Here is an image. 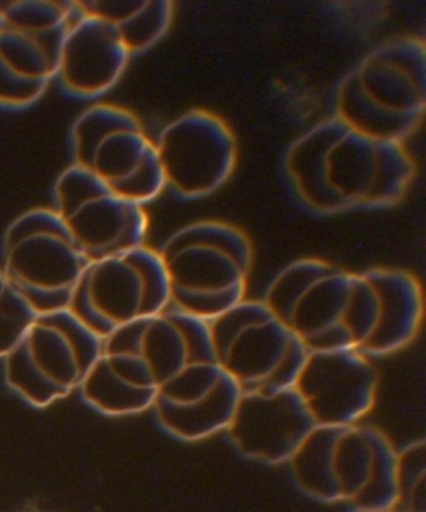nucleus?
<instances>
[{"instance_id": "obj_15", "label": "nucleus", "mask_w": 426, "mask_h": 512, "mask_svg": "<svg viewBox=\"0 0 426 512\" xmlns=\"http://www.w3.org/2000/svg\"><path fill=\"white\" fill-rule=\"evenodd\" d=\"M243 390L225 373L204 398L189 404H177L157 398L153 409L159 423L170 434L188 441L208 439L229 428Z\"/></svg>"}, {"instance_id": "obj_1", "label": "nucleus", "mask_w": 426, "mask_h": 512, "mask_svg": "<svg viewBox=\"0 0 426 512\" xmlns=\"http://www.w3.org/2000/svg\"><path fill=\"white\" fill-rule=\"evenodd\" d=\"M285 172L305 207L319 214L398 204L415 177L403 143L375 139L333 117L290 145Z\"/></svg>"}, {"instance_id": "obj_10", "label": "nucleus", "mask_w": 426, "mask_h": 512, "mask_svg": "<svg viewBox=\"0 0 426 512\" xmlns=\"http://www.w3.org/2000/svg\"><path fill=\"white\" fill-rule=\"evenodd\" d=\"M378 376L358 349L310 353L295 390L318 425L348 428L373 409Z\"/></svg>"}, {"instance_id": "obj_22", "label": "nucleus", "mask_w": 426, "mask_h": 512, "mask_svg": "<svg viewBox=\"0 0 426 512\" xmlns=\"http://www.w3.org/2000/svg\"><path fill=\"white\" fill-rule=\"evenodd\" d=\"M334 265L320 259L294 261L274 279L269 286L264 304L273 318L288 324L295 306L320 278L327 275Z\"/></svg>"}, {"instance_id": "obj_29", "label": "nucleus", "mask_w": 426, "mask_h": 512, "mask_svg": "<svg viewBox=\"0 0 426 512\" xmlns=\"http://www.w3.org/2000/svg\"><path fill=\"white\" fill-rule=\"evenodd\" d=\"M309 350L297 335H290L287 348L280 356L278 363L257 388L250 391L274 394L297 388L305 364L309 358Z\"/></svg>"}, {"instance_id": "obj_20", "label": "nucleus", "mask_w": 426, "mask_h": 512, "mask_svg": "<svg viewBox=\"0 0 426 512\" xmlns=\"http://www.w3.org/2000/svg\"><path fill=\"white\" fill-rule=\"evenodd\" d=\"M85 403L104 415L127 416L153 408L157 391L130 388L115 379L95 361L84 383L80 386Z\"/></svg>"}, {"instance_id": "obj_17", "label": "nucleus", "mask_w": 426, "mask_h": 512, "mask_svg": "<svg viewBox=\"0 0 426 512\" xmlns=\"http://www.w3.org/2000/svg\"><path fill=\"white\" fill-rule=\"evenodd\" d=\"M290 335L292 331L282 321L275 318L263 321L234 341L220 366L243 391L254 390L278 363Z\"/></svg>"}, {"instance_id": "obj_31", "label": "nucleus", "mask_w": 426, "mask_h": 512, "mask_svg": "<svg viewBox=\"0 0 426 512\" xmlns=\"http://www.w3.org/2000/svg\"><path fill=\"white\" fill-rule=\"evenodd\" d=\"M426 455L424 441L414 443L398 454L399 501L415 486L425 481Z\"/></svg>"}, {"instance_id": "obj_19", "label": "nucleus", "mask_w": 426, "mask_h": 512, "mask_svg": "<svg viewBox=\"0 0 426 512\" xmlns=\"http://www.w3.org/2000/svg\"><path fill=\"white\" fill-rule=\"evenodd\" d=\"M343 429L338 426H315L289 460L295 480L305 491L319 499H342L334 474V449Z\"/></svg>"}, {"instance_id": "obj_13", "label": "nucleus", "mask_w": 426, "mask_h": 512, "mask_svg": "<svg viewBox=\"0 0 426 512\" xmlns=\"http://www.w3.org/2000/svg\"><path fill=\"white\" fill-rule=\"evenodd\" d=\"M130 57L113 25L77 12L65 34L55 78L72 97L98 98L118 84Z\"/></svg>"}, {"instance_id": "obj_30", "label": "nucleus", "mask_w": 426, "mask_h": 512, "mask_svg": "<svg viewBox=\"0 0 426 512\" xmlns=\"http://www.w3.org/2000/svg\"><path fill=\"white\" fill-rule=\"evenodd\" d=\"M165 311L183 336L189 363H218L210 321L185 313L172 305Z\"/></svg>"}, {"instance_id": "obj_24", "label": "nucleus", "mask_w": 426, "mask_h": 512, "mask_svg": "<svg viewBox=\"0 0 426 512\" xmlns=\"http://www.w3.org/2000/svg\"><path fill=\"white\" fill-rule=\"evenodd\" d=\"M379 304L373 286L363 274H354L342 323L352 336L355 348H363L378 323Z\"/></svg>"}, {"instance_id": "obj_32", "label": "nucleus", "mask_w": 426, "mask_h": 512, "mask_svg": "<svg viewBox=\"0 0 426 512\" xmlns=\"http://www.w3.org/2000/svg\"><path fill=\"white\" fill-rule=\"evenodd\" d=\"M302 340L309 353H334V351L357 349L342 320L325 326Z\"/></svg>"}, {"instance_id": "obj_9", "label": "nucleus", "mask_w": 426, "mask_h": 512, "mask_svg": "<svg viewBox=\"0 0 426 512\" xmlns=\"http://www.w3.org/2000/svg\"><path fill=\"white\" fill-rule=\"evenodd\" d=\"M158 253L172 290H224L245 285L253 263L248 235L217 220L177 230Z\"/></svg>"}, {"instance_id": "obj_27", "label": "nucleus", "mask_w": 426, "mask_h": 512, "mask_svg": "<svg viewBox=\"0 0 426 512\" xmlns=\"http://www.w3.org/2000/svg\"><path fill=\"white\" fill-rule=\"evenodd\" d=\"M37 315L0 268V359L14 348Z\"/></svg>"}, {"instance_id": "obj_5", "label": "nucleus", "mask_w": 426, "mask_h": 512, "mask_svg": "<svg viewBox=\"0 0 426 512\" xmlns=\"http://www.w3.org/2000/svg\"><path fill=\"white\" fill-rule=\"evenodd\" d=\"M2 268L9 283L37 314L69 308L90 263L57 212L34 208L5 230Z\"/></svg>"}, {"instance_id": "obj_18", "label": "nucleus", "mask_w": 426, "mask_h": 512, "mask_svg": "<svg viewBox=\"0 0 426 512\" xmlns=\"http://www.w3.org/2000/svg\"><path fill=\"white\" fill-rule=\"evenodd\" d=\"M353 279V273L334 266L295 306L287 324L289 330L298 338L304 339L315 331L342 320Z\"/></svg>"}, {"instance_id": "obj_2", "label": "nucleus", "mask_w": 426, "mask_h": 512, "mask_svg": "<svg viewBox=\"0 0 426 512\" xmlns=\"http://www.w3.org/2000/svg\"><path fill=\"white\" fill-rule=\"evenodd\" d=\"M425 105V44L399 38L380 45L347 75L335 117L369 137L404 144L422 123Z\"/></svg>"}, {"instance_id": "obj_6", "label": "nucleus", "mask_w": 426, "mask_h": 512, "mask_svg": "<svg viewBox=\"0 0 426 512\" xmlns=\"http://www.w3.org/2000/svg\"><path fill=\"white\" fill-rule=\"evenodd\" d=\"M172 285L157 250L143 247L90 261L68 310L100 339L115 330L164 313Z\"/></svg>"}, {"instance_id": "obj_7", "label": "nucleus", "mask_w": 426, "mask_h": 512, "mask_svg": "<svg viewBox=\"0 0 426 512\" xmlns=\"http://www.w3.org/2000/svg\"><path fill=\"white\" fill-rule=\"evenodd\" d=\"M55 212L89 261L143 247L149 218L94 175L70 165L54 185Z\"/></svg>"}, {"instance_id": "obj_23", "label": "nucleus", "mask_w": 426, "mask_h": 512, "mask_svg": "<svg viewBox=\"0 0 426 512\" xmlns=\"http://www.w3.org/2000/svg\"><path fill=\"white\" fill-rule=\"evenodd\" d=\"M372 460V445L365 428H344L334 449V474L340 498L353 500L358 495L367 483Z\"/></svg>"}, {"instance_id": "obj_26", "label": "nucleus", "mask_w": 426, "mask_h": 512, "mask_svg": "<svg viewBox=\"0 0 426 512\" xmlns=\"http://www.w3.org/2000/svg\"><path fill=\"white\" fill-rule=\"evenodd\" d=\"M272 318L273 315L264 301L260 303V301L244 299L217 319L210 321L218 364L222 363L230 346L245 330Z\"/></svg>"}, {"instance_id": "obj_21", "label": "nucleus", "mask_w": 426, "mask_h": 512, "mask_svg": "<svg viewBox=\"0 0 426 512\" xmlns=\"http://www.w3.org/2000/svg\"><path fill=\"white\" fill-rule=\"evenodd\" d=\"M373 460L367 483L353 499L369 511H387L399 503L398 454L390 441L377 429L365 428Z\"/></svg>"}, {"instance_id": "obj_16", "label": "nucleus", "mask_w": 426, "mask_h": 512, "mask_svg": "<svg viewBox=\"0 0 426 512\" xmlns=\"http://www.w3.org/2000/svg\"><path fill=\"white\" fill-rule=\"evenodd\" d=\"M77 12L113 25L130 55L147 52L167 34L172 2H74Z\"/></svg>"}, {"instance_id": "obj_25", "label": "nucleus", "mask_w": 426, "mask_h": 512, "mask_svg": "<svg viewBox=\"0 0 426 512\" xmlns=\"http://www.w3.org/2000/svg\"><path fill=\"white\" fill-rule=\"evenodd\" d=\"M223 374L224 369L218 363H188L160 386L157 398L177 404L193 403L208 395Z\"/></svg>"}, {"instance_id": "obj_4", "label": "nucleus", "mask_w": 426, "mask_h": 512, "mask_svg": "<svg viewBox=\"0 0 426 512\" xmlns=\"http://www.w3.org/2000/svg\"><path fill=\"white\" fill-rule=\"evenodd\" d=\"M70 144L74 165L134 203L144 207L165 189L157 147L127 108L100 103L84 110L75 119Z\"/></svg>"}, {"instance_id": "obj_8", "label": "nucleus", "mask_w": 426, "mask_h": 512, "mask_svg": "<svg viewBox=\"0 0 426 512\" xmlns=\"http://www.w3.org/2000/svg\"><path fill=\"white\" fill-rule=\"evenodd\" d=\"M155 147L165 188L184 200L218 192L237 167L233 130L209 110H189L174 119L162 130Z\"/></svg>"}, {"instance_id": "obj_12", "label": "nucleus", "mask_w": 426, "mask_h": 512, "mask_svg": "<svg viewBox=\"0 0 426 512\" xmlns=\"http://www.w3.org/2000/svg\"><path fill=\"white\" fill-rule=\"evenodd\" d=\"M317 425L295 389L243 391L228 430L243 454L278 464L292 459Z\"/></svg>"}, {"instance_id": "obj_3", "label": "nucleus", "mask_w": 426, "mask_h": 512, "mask_svg": "<svg viewBox=\"0 0 426 512\" xmlns=\"http://www.w3.org/2000/svg\"><path fill=\"white\" fill-rule=\"evenodd\" d=\"M102 353V339L68 309L38 314L4 356L5 381L35 408H47L80 386Z\"/></svg>"}, {"instance_id": "obj_28", "label": "nucleus", "mask_w": 426, "mask_h": 512, "mask_svg": "<svg viewBox=\"0 0 426 512\" xmlns=\"http://www.w3.org/2000/svg\"><path fill=\"white\" fill-rule=\"evenodd\" d=\"M245 285L224 290H172V303L180 310L212 321L244 300Z\"/></svg>"}, {"instance_id": "obj_11", "label": "nucleus", "mask_w": 426, "mask_h": 512, "mask_svg": "<svg viewBox=\"0 0 426 512\" xmlns=\"http://www.w3.org/2000/svg\"><path fill=\"white\" fill-rule=\"evenodd\" d=\"M70 24L43 19L0 23V108L24 109L43 97L57 73Z\"/></svg>"}, {"instance_id": "obj_14", "label": "nucleus", "mask_w": 426, "mask_h": 512, "mask_svg": "<svg viewBox=\"0 0 426 512\" xmlns=\"http://www.w3.org/2000/svg\"><path fill=\"white\" fill-rule=\"evenodd\" d=\"M379 304L378 323L364 344V355H388L415 338L423 318V294L418 280L407 271L372 269L363 273Z\"/></svg>"}]
</instances>
